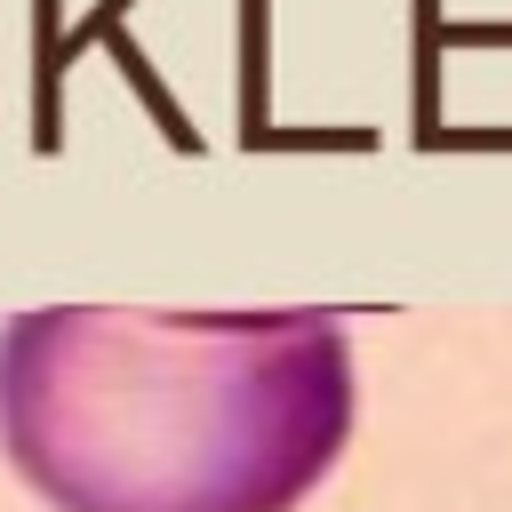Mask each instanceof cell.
I'll use <instances>...</instances> for the list:
<instances>
[{
	"label": "cell",
	"instance_id": "cell-1",
	"mask_svg": "<svg viewBox=\"0 0 512 512\" xmlns=\"http://www.w3.org/2000/svg\"><path fill=\"white\" fill-rule=\"evenodd\" d=\"M352 440L336 312L0 320V448L56 512H296Z\"/></svg>",
	"mask_w": 512,
	"mask_h": 512
}]
</instances>
